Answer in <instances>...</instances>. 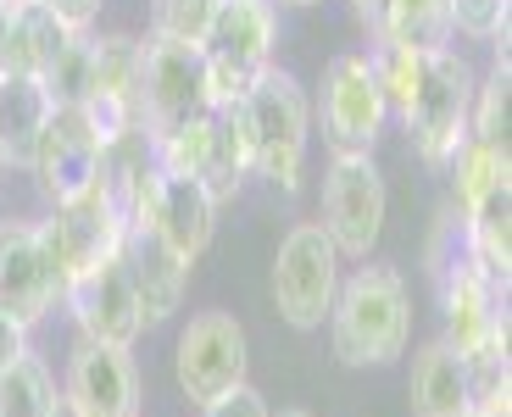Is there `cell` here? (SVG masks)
<instances>
[{
	"label": "cell",
	"mask_w": 512,
	"mask_h": 417,
	"mask_svg": "<svg viewBox=\"0 0 512 417\" xmlns=\"http://www.w3.org/2000/svg\"><path fill=\"white\" fill-rule=\"evenodd\" d=\"M412 340V295L390 262L340 278L329 306V345L340 367H390Z\"/></svg>",
	"instance_id": "6da1fadb"
},
{
	"label": "cell",
	"mask_w": 512,
	"mask_h": 417,
	"mask_svg": "<svg viewBox=\"0 0 512 417\" xmlns=\"http://www.w3.org/2000/svg\"><path fill=\"white\" fill-rule=\"evenodd\" d=\"M240 106H245V128H251V173H262L273 190L295 195L312 145V101L301 78L273 62L240 95Z\"/></svg>",
	"instance_id": "7a4b0ae2"
},
{
	"label": "cell",
	"mask_w": 512,
	"mask_h": 417,
	"mask_svg": "<svg viewBox=\"0 0 512 417\" xmlns=\"http://www.w3.org/2000/svg\"><path fill=\"white\" fill-rule=\"evenodd\" d=\"M474 67L468 56L440 45V51H418L412 56V89L401 101V123H407L412 151L429 167H446L451 151L468 139V106H474Z\"/></svg>",
	"instance_id": "3957f363"
},
{
	"label": "cell",
	"mask_w": 512,
	"mask_h": 417,
	"mask_svg": "<svg viewBox=\"0 0 512 417\" xmlns=\"http://www.w3.org/2000/svg\"><path fill=\"white\" fill-rule=\"evenodd\" d=\"M156 162L173 173L201 178V190L218 206H234L251 178V128H245V106L240 101H218L206 106L190 128L156 145Z\"/></svg>",
	"instance_id": "277c9868"
},
{
	"label": "cell",
	"mask_w": 512,
	"mask_h": 417,
	"mask_svg": "<svg viewBox=\"0 0 512 417\" xmlns=\"http://www.w3.org/2000/svg\"><path fill=\"white\" fill-rule=\"evenodd\" d=\"M273 45H279V6L273 0H223L201 39L212 106L240 101L245 89L273 67Z\"/></svg>",
	"instance_id": "5b68a950"
},
{
	"label": "cell",
	"mask_w": 512,
	"mask_h": 417,
	"mask_svg": "<svg viewBox=\"0 0 512 417\" xmlns=\"http://www.w3.org/2000/svg\"><path fill=\"white\" fill-rule=\"evenodd\" d=\"M340 262L346 256L334 251V240L323 234V223H295L290 234L279 240L273 251V312L290 323V329L312 334L329 323V306H334V290H340Z\"/></svg>",
	"instance_id": "8992f818"
},
{
	"label": "cell",
	"mask_w": 512,
	"mask_h": 417,
	"mask_svg": "<svg viewBox=\"0 0 512 417\" xmlns=\"http://www.w3.org/2000/svg\"><path fill=\"white\" fill-rule=\"evenodd\" d=\"M212 106L206 95V62L201 45H173V39H140V128L151 145L190 128Z\"/></svg>",
	"instance_id": "52a82bcc"
},
{
	"label": "cell",
	"mask_w": 512,
	"mask_h": 417,
	"mask_svg": "<svg viewBox=\"0 0 512 417\" xmlns=\"http://www.w3.org/2000/svg\"><path fill=\"white\" fill-rule=\"evenodd\" d=\"M384 212H390V195H384V173L373 162V151L334 156L329 173H323V217H318L334 251L351 256V262H368V251L384 234Z\"/></svg>",
	"instance_id": "ba28073f"
},
{
	"label": "cell",
	"mask_w": 512,
	"mask_h": 417,
	"mask_svg": "<svg viewBox=\"0 0 512 417\" xmlns=\"http://www.w3.org/2000/svg\"><path fill=\"white\" fill-rule=\"evenodd\" d=\"M245 367H251V345H245V329L234 312H195L179 329L173 379H179V395L190 406H206L229 395L234 384H245Z\"/></svg>",
	"instance_id": "9c48e42d"
},
{
	"label": "cell",
	"mask_w": 512,
	"mask_h": 417,
	"mask_svg": "<svg viewBox=\"0 0 512 417\" xmlns=\"http://www.w3.org/2000/svg\"><path fill=\"white\" fill-rule=\"evenodd\" d=\"M384 106L379 95V78H373L368 56H329L323 67V84H318V123H323V145L334 156H357L373 151L384 134Z\"/></svg>",
	"instance_id": "30bf717a"
},
{
	"label": "cell",
	"mask_w": 512,
	"mask_h": 417,
	"mask_svg": "<svg viewBox=\"0 0 512 417\" xmlns=\"http://www.w3.org/2000/svg\"><path fill=\"white\" fill-rule=\"evenodd\" d=\"M123 228H128L123 212L106 201L101 184H95V190H84L78 201L51 206V217L39 223V245H45V256H51L56 278H62V290L73 284L78 273H90V267L106 262V256H117Z\"/></svg>",
	"instance_id": "8fae6325"
},
{
	"label": "cell",
	"mask_w": 512,
	"mask_h": 417,
	"mask_svg": "<svg viewBox=\"0 0 512 417\" xmlns=\"http://www.w3.org/2000/svg\"><path fill=\"white\" fill-rule=\"evenodd\" d=\"M101 128L84 106H51L45 117V134H39V151H34V184L51 206L78 201L84 190L101 184Z\"/></svg>",
	"instance_id": "7c38bea8"
},
{
	"label": "cell",
	"mask_w": 512,
	"mask_h": 417,
	"mask_svg": "<svg viewBox=\"0 0 512 417\" xmlns=\"http://www.w3.org/2000/svg\"><path fill=\"white\" fill-rule=\"evenodd\" d=\"M56 301H62V278L39 245V223L34 217H6L0 223V312L34 329L56 312Z\"/></svg>",
	"instance_id": "4fadbf2b"
},
{
	"label": "cell",
	"mask_w": 512,
	"mask_h": 417,
	"mask_svg": "<svg viewBox=\"0 0 512 417\" xmlns=\"http://www.w3.org/2000/svg\"><path fill=\"white\" fill-rule=\"evenodd\" d=\"M62 395L84 417H140V367H134L128 345H106V340L78 334L73 351H67Z\"/></svg>",
	"instance_id": "5bb4252c"
},
{
	"label": "cell",
	"mask_w": 512,
	"mask_h": 417,
	"mask_svg": "<svg viewBox=\"0 0 512 417\" xmlns=\"http://www.w3.org/2000/svg\"><path fill=\"white\" fill-rule=\"evenodd\" d=\"M62 306L73 312V323H78L84 340H106V345H128V351H134V340L145 334L140 301H134V284H128L123 256H106L101 267L78 273L62 290Z\"/></svg>",
	"instance_id": "9a60e30c"
},
{
	"label": "cell",
	"mask_w": 512,
	"mask_h": 417,
	"mask_svg": "<svg viewBox=\"0 0 512 417\" xmlns=\"http://www.w3.org/2000/svg\"><path fill=\"white\" fill-rule=\"evenodd\" d=\"M128 267V284H134V301H140V323L156 329L184 306V290H190V262H184L173 245L156 234L151 223H128L123 245H117Z\"/></svg>",
	"instance_id": "2e32d148"
},
{
	"label": "cell",
	"mask_w": 512,
	"mask_h": 417,
	"mask_svg": "<svg viewBox=\"0 0 512 417\" xmlns=\"http://www.w3.org/2000/svg\"><path fill=\"white\" fill-rule=\"evenodd\" d=\"M101 139L140 128V39L134 34H95V78L84 95Z\"/></svg>",
	"instance_id": "e0dca14e"
},
{
	"label": "cell",
	"mask_w": 512,
	"mask_h": 417,
	"mask_svg": "<svg viewBox=\"0 0 512 417\" xmlns=\"http://www.w3.org/2000/svg\"><path fill=\"white\" fill-rule=\"evenodd\" d=\"M145 223H151L156 234H162V240L195 267L206 256V245H212V234H218V201L201 190V178L162 167V173H156V195H151V217H145Z\"/></svg>",
	"instance_id": "ac0fdd59"
},
{
	"label": "cell",
	"mask_w": 512,
	"mask_h": 417,
	"mask_svg": "<svg viewBox=\"0 0 512 417\" xmlns=\"http://www.w3.org/2000/svg\"><path fill=\"white\" fill-rule=\"evenodd\" d=\"M45 117H51V95H45L39 78L0 73V162L28 173L39 134H45Z\"/></svg>",
	"instance_id": "d6986e66"
},
{
	"label": "cell",
	"mask_w": 512,
	"mask_h": 417,
	"mask_svg": "<svg viewBox=\"0 0 512 417\" xmlns=\"http://www.w3.org/2000/svg\"><path fill=\"white\" fill-rule=\"evenodd\" d=\"M407 406L412 417H457L468 412V373L462 356L446 340H423L412 351V373H407Z\"/></svg>",
	"instance_id": "ffe728a7"
},
{
	"label": "cell",
	"mask_w": 512,
	"mask_h": 417,
	"mask_svg": "<svg viewBox=\"0 0 512 417\" xmlns=\"http://www.w3.org/2000/svg\"><path fill=\"white\" fill-rule=\"evenodd\" d=\"M67 34H73V28H67L51 6H39V0L12 6V28H6V45H0V73L39 78L56 62V51H62Z\"/></svg>",
	"instance_id": "44dd1931"
},
{
	"label": "cell",
	"mask_w": 512,
	"mask_h": 417,
	"mask_svg": "<svg viewBox=\"0 0 512 417\" xmlns=\"http://www.w3.org/2000/svg\"><path fill=\"white\" fill-rule=\"evenodd\" d=\"M462 245L479 256V267H485L490 278L507 284V273H512V178L490 184V190L462 212Z\"/></svg>",
	"instance_id": "7402d4cb"
},
{
	"label": "cell",
	"mask_w": 512,
	"mask_h": 417,
	"mask_svg": "<svg viewBox=\"0 0 512 417\" xmlns=\"http://www.w3.org/2000/svg\"><path fill=\"white\" fill-rule=\"evenodd\" d=\"M379 45H401V51H440V45H451L446 0H390Z\"/></svg>",
	"instance_id": "603a6c76"
},
{
	"label": "cell",
	"mask_w": 512,
	"mask_h": 417,
	"mask_svg": "<svg viewBox=\"0 0 512 417\" xmlns=\"http://www.w3.org/2000/svg\"><path fill=\"white\" fill-rule=\"evenodd\" d=\"M90 78H95V34H90V28H73V34L62 39L56 62L39 73V84H45L51 106H84Z\"/></svg>",
	"instance_id": "cb8c5ba5"
},
{
	"label": "cell",
	"mask_w": 512,
	"mask_h": 417,
	"mask_svg": "<svg viewBox=\"0 0 512 417\" xmlns=\"http://www.w3.org/2000/svg\"><path fill=\"white\" fill-rule=\"evenodd\" d=\"M56 379L51 367L39 362L34 351H23L6 373H0V417H51L56 406Z\"/></svg>",
	"instance_id": "d4e9b609"
},
{
	"label": "cell",
	"mask_w": 512,
	"mask_h": 417,
	"mask_svg": "<svg viewBox=\"0 0 512 417\" xmlns=\"http://www.w3.org/2000/svg\"><path fill=\"white\" fill-rule=\"evenodd\" d=\"M507 84V45H496V67L485 84H474V106H468V139H479L490 151H507Z\"/></svg>",
	"instance_id": "484cf974"
},
{
	"label": "cell",
	"mask_w": 512,
	"mask_h": 417,
	"mask_svg": "<svg viewBox=\"0 0 512 417\" xmlns=\"http://www.w3.org/2000/svg\"><path fill=\"white\" fill-rule=\"evenodd\" d=\"M446 167H451V206L468 212L490 184L507 178V151H490V145H479V139H462Z\"/></svg>",
	"instance_id": "4316f807"
},
{
	"label": "cell",
	"mask_w": 512,
	"mask_h": 417,
	"mask_svg": "<svg viewBox=\"0 0 512 417\" xmlns=\"http://www.w3.org/2000/svg\"><path fill=\"white\" fill-rule=\"evenodd\" d=\"M223 0H151V39L173 45H201Z\"/></svg>",
	"instance_id": "83f0119b"
},
{
	"label": "cell",
	"mask_w": 512,
	"mask_h": 417,
	"mask_svg": "<svg viewBox=\"0 0 512 417\" xmlns=\"http://www.w3.org/2000/svg\"><path fill=\"white\" fill-rule=\"evenodd\" d=\"M446 12L457 34L507 45V0H446Z\"/></svg>",
	"instance_id": "f1b7e54d"
},
{
	"label": "cell",
	"mask_w": 512,
	"mask_h": 417,
	"mask_svg": "<svg viewBox=\"0 0 512 417\" xmlns=\"http://www.w3.org/2000/svg\"><path fill=\"white\" fill-rule=\"evenodd\" d=\"M201 417H273L268 412V401L251 390V384H234L229 395H218V401H206L201 406Z\"/></svg>",
	"instance_id": "f546056e"
},
{
	"label": "cell",
	"mask_w": 512,
	"mask_h": 417,
	"mask_svg": "<svg viewBox=\"0 0 512 417\" xmlns=\"http://www.w3.org/2000/svg\"><path fill=\"white\" fill-rule=\"evenodd\" d=\"M39 6H51L67 28H95V17H101L106 0H39Z\"/></svg>",
	"instance_id": "4dcf8cb0"
},
{
	"label": "cell",
	"mask_w": 512,
	"mask_h": 417,
	"mask_svg": "<svg viewBox=\"0 0 512 417\" xmlns=\"http://www.w3.org/2000/svg\"><path fill=\"white\" fill-rule=\"evenodd\" d=\"M23 351H28V329L17 323V317L0 312V373H6V367H12Z\"/></svg>",
	"instance_id": "1f68e13d"
},
{
	"label": "cell",
	"mask_w": 512,
	"mask_h": 417,
	"mask_svg": "<svg viewBox=\"0 0 512 417\" xmlns=\"http://www.w3.org/2000/svg\"><path fill=\"white\" fill-rule=\"evenodd\" d=\"M351 17L368 28V45L384 39V17H390V0H351Z\"/></svg>",
	"instance_id": "d6a6232c"
},
{
	"label": "cell",
	"mask_w": 512,
	"mask_h": 417,
	"mask_svg": "<svg viewBox=\"0 0 512 417\" xmlns=\"http://www.w3.org/2000/svg\"><path fill=\"white\" fill-rule=\"evenodd\" d=\"M51 417H84V412H78V406H73V401H67V395H56V406H51Z\"/></svg>",
	"instance_id": "836d02e7"
},
{
	"label": "cell",
	"mask_w": 512,
	"mask_h": 417,
	"mask_svg": "<svg viewBox=\"0 0 512 417\" xmlns=\"http://www.w3.org/2000/svg\"><path fill=\"white\" fill-rule=\"evenodd\" d=\"M6 28H12V0H0V45H6Z\"/></svg>",
	"instance_id": "e575fe53"
},
{
	"label": "cell",
	"mask_w": 512,
	"mask_h": 417,
	"mask_svg": "<svg viewBox=\"0 0 512 417\" xmlns=\"http://www.w3.org/2000/svg\"><path fill=\"white\" fill-rule=\"evenodd\" d=\"M507 406L512 401H496V406H485V412H474V417H507Z\"/></svg>",
	"instance_id": "d590c367"
},
{
	"label": "cell",
	"mask_w": 512,
	"mask_h": 417,
	"mask_svg": "<svg viewBox=\"0 0 512 417\" xmlns=\"http://www.w3.org/2000/svg\"><path fill=\"white\" fill-rule=\"evenodd\" d=\"M273 6H295L301 12V6H318V0H273Z\"/></svg>",
	"instance_id": "8d00e7d4"
},
{
	"label": "cell",
	"mask_w": 512,
	"mask_h": 417,
	"mask_svg": "<svg viewBox=\"0 0 512 417\" xmlns=\"http://www.w3.org/2000/svg\"><path fill=\"white\" fill-rule=\"evenodd\" d=\"M279 417H312V412H301V406H290V412H279Z\"/></svg>",
	"instance_id": "74e56055"
},
{
	"label": "cell",
	"mask_w": 512,
	"mask_h": 417,
	"mask_svg": "<svg viewBox=\"0 0 512 417\" xmlns=\"http://www.w3.org/2000/svg\"><path fill=\"white\" fill-rule=\"evenodd\" d=\"M457 417H474V412H457Z\"/></svg>",
	"instance_id": "f35d334b"
},
{
	"label": "cell",
	"mask_w": 512,
	"mask_h": 417,
	"mask_svg": "<svg viewBox=\"0 0 512 417\" xmlns=\"http://www.w3.org/2000/svg\"><path fill=\"white\" fill-rule=\"evenodd\" d=\"M0 173H6V162H0Z\"/></svg>",
	"instance_id": "ab89813d"
},
{
	"label": "cell",
	"mask_w": 512,
	"mask_h": 417,
	"mask_svg": "<svg viewBox=\"0 0 512 417\" xmlns=\"http://www.w3.org/2000/svg\"><path fill=\"white\" fill-rule=\"evenodd\" d=\"M12 6H23V0H12Z\"/></svg>",
	"instance_id": "60d3db41"
}]
</instances>
